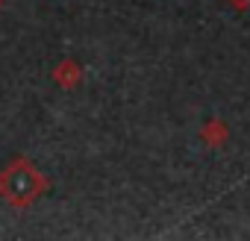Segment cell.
<instances>
[{
  "label": "cell",
  "instance_id": "1",
  "mask_svg": "<svg viewBox=\"0 0 250 241\" xmlns=\"http://www.w3.org/2000/svg\"><path fill=\"white\" fill-rule=\"evenodd\" d=\"M47 191V177L24 156H15L0 171V197L12 209H30Z\"/></svg>",
  "mask_w": 250,
  "mask_h": 241
},
{
  "label": "cell",
  "instance_id": "2",
  "mask_svg": "<svg viewBox=\"0 0 250 241\" xmlns=\"http://www.w3.org/2000/svg\"><path fill=\"white\" fill-rule=\"evenodd\" d=\"M50 77H53V82H56L59 88L71 91V88H77V85H80V80H83V68H80V62H77V59L65 56V59H59V62H56V68L50 71Z\"/></svg>",
  "mask_w": 250,
  "mask_h": 241
},
{
  "label": "cell",
  "instance_id": "3",
  "mask_svg": "<svg viewBox=\"0 0 250 241\" xmlns=\"http://www.w3.org/2000/svg\"><path fill=\"white\" fill-rule=\"evenodd\" d=\"M227 139H229V130H227V124H224L221 118H209L206 124L200 127V141H203L206 147H212V150L224 147Z\"/></svg>",
  "mask_w": 250,
  "mask_h": 241
},
{
  "label": "cell",
  "instance_id": "4",
  "mask_svg": "<svg viewBox=\"0 0 250 241\" xmlns=\"http://www.w3.org/2000/svg\"><path fill=\"white\" fill-rule=\"evenodd\" d=\"M224 3H227L229 9H235V12H244V9L250 6V0H224Z\"/></svg>",
  "mask_w": 250,
  "mask_h": 241
},
{
  "label": "cell",
  "instance_id": "5",
  "mask_svg": "<svg viewBox=\"0 0 250 241\" xmlns=\"http://www.w3.org/2000/svg\"><path fill=\"white\" fill-rule=\"evenodd\" d=\"M0 9H3V0H0Z\"/></svg>",
  "mask_w": 250,
  "mask_h": 241
}]
</instances>
